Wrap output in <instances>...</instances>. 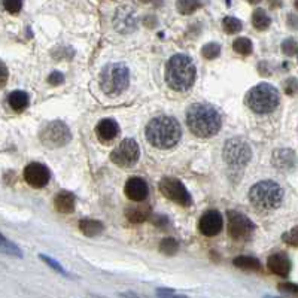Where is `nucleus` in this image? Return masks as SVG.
I'll return each mask as SVG.
<instances>
[{
  "mask_svg": "<svg viewBox=\"0 0 298 298\" xmlns=\"http://www.w3.org/2000/svg\"><path fill=\"white\" fill-rule=\"evenodd\" d=\"M160 191L166 199L171 200L181 206H190L193 203L188 190L179 179L174 177H163L160 182Z\"/></svg>",
  "mask_w": 298,
  "mask_h": 298,
  "instance_id": "10",
  "label": "nucleus"
},
{
  "mask_svg": "<svg viewBox=\"0 0 298 298\" xmlns=\"http://www.w3.org/2000/svg\"><path fill=\"white\" fill-rule=\"evenodd\" d=\"M232 49L240 55H249L252 52V42L248 37H239L232 42Z\"/></svg>",
  "mask_w": 298,
  "mask_h": 298,
  "instance_id": "27",
  "label": "nucleus"
},
{
  "mask_svg": "<svg viewBox=\"0 0 298 298\" xmlns=\"http://www.w3.org/2000/svg\"><path fill=\"white\" fill-rule=\"evenodd\" d=\"M113 26L120 33H132L133 30H136V26H137L136 12L130 6L120 8L115 14Z\"/></svg>",
  "mask_w": 298,
  "mask_h": 298,
  "instance_id": "13",
  "label": "nucleus"
},
{
  "mask_svg": "<svg viewBox=\"0 0 298 298\" xmlns=\"http://www.w3.org/2000/svg\"><path fill=\"white\" fill-rule=\"evenodd\" d=\"M267 267L271 273H274L280 277H286L291 271V261L286 254L277 252V254H273L268 257Z\"/></svg>",
  "mask_w": 298,
  "mask_h": 298,
  "instance_id": "16",
  "label": "nucleus"
},
{
  "mask_svg": "<svg viewBox=\"0 0 298 298\" xmlns=\"http://www.w3.org/2000/svg\"><path fill=\"white\" fill-rule=\"evenodd\" d=\"M252 24H254V27H255L257 30L264 32V30H267V29L270 27L271 18L267 15V12H265L264 9H257V11H254V14H252Z\"/></svg>",
  "mask_w": 298,
  "mask_h": 298,
  "instance_id": "24",
  "label": "nucleus"
},
{
  "mask_svg": "<svg viewBox=\"0 0 298 298\" xmlns=\"http://www.w3.org/2000/svg\"><path fill=\"white\" fill-rule=\"evenodd\" d=\"M283 90L288 96H294L298 93V79L297 78H289L283 84Z\"/></svg>",
  "mask_w": 298,
  "mask_h": 298,
  "instance_id": "36",
  "label": "nucleus"
},
{
  "mask_svg": "<svg viewBox=\"0 0 298 298\" xmlns=\"http://www.w3.org/2000/svg\"><path fill=\"white\" fill-rule=\"evenodd\" d=\"M8 101H9V106L17 110V112H21L24 110L27 106H29V94L26 91H12L8 97Z\"/></svg>",
  "mask_w": 298,
  "mask_h": 298,
  "instance_id": "21",
  "label": "nucleus"
},
{
  "mask_svg": "<svg viewBox=\"0 0 298 298\" xmlns=\"http://www.w3.org/2000/svg\"><path fill=\"white\" fill-rule=\"evenodd\" d=\"M146 139L148 142L160 149H168L174 146L181 137H182V129L177 120L171 116H157L152 118L146 126Z\"/></svg>",
  "mask_w": 298,
  "mask_h": 298,
  "instance_id": "3",
  "label": "nucleus"
},
{
  "mask_svg": "<svg viewBox=\"0 0 298 298\" xmlns=\"http://www.w3.org/2000/svg\"><path fill=\"white\" fill-rule=\"evenodd\" d=\"M201 6L199 0H176V9L182 15H191Z\"/></svg>",
  "mask_w": 298,
  "mask_h": 298,
  "instance_id": "25",
  "label": "nucleus"
},
{
  "mask_svg": "<svg viewBox=\"0 0 298 298\" xmlns=\"http://www.w3.org/2000/svg\"><path fill=\"white\" fill-rule=\"evenodd\" d=\"M271 163L279 170H291L297 164V155L292 149H286V148L277 149L273 152Z\"/></svg>",
  "mask_w": 298,
  "mask_h": 298,
  "instance_id": "17",
  "label": "nucleus"
},
{
  "mask_svg": "<svg viewBox=\"0 0 298 298\" xmlns=\"http://www.w3.org/2000/svg\"><path fill=\"white\" fill-rule=\"evenodd\" d=\"M160 251H161L164 255H174V254L179 251V243H177L174 239H171V237L164 239V240L160 243Z\"/></svg>",
  "mask_w": 298,
  "mask_h": 298,
  "instance_id": "30",
  "label": "nucleus"
},
{
  "mask_svg": "<svg viewBox=\"0 0 298 298\" xmlns=\"http://www.w3.org/2000/svg\"><path fill=\"white\" fill-rule=\"evenodd\" d=\"M48 82L54 87H58L65 82V75L62 72H52L49 76H48Z\"/></svg>",
  "mask_w": 298,
  "mask_h": 298,
  "instance_id": "37",
  "label": "nucleus"
},
{
  "mask_svg": "<svg viewBox=\"0 0 298 298\" xmlns=\"http://www.w3.org/2000/svg\"><path fill=\"white\" fill-rule=\"evenodd\" d=\"M79 230L88 237H94V235H97L103 231V224L100 221L87 218V219H82L79 222Z\"/></svg>",
  "mask_w": 298,
  "mask_h": 298,
  "instance_id": "22",
  "label": "nucleus"
},
{
  "mask_svg": "<svg viewBox=\"0 0 298 298\" xmlns=\"http://www.w3.org/2000/svg\"><path fill=\"white\" fill-rule=\"evenodd\" d=\"M222 225H224V221H222V216L218 210H209L206 212L201 219H200V231L201 234L207 235V237H213V235H218L221 230H222Z\"/></svg>",
  "mask_w": 298,
  "mask_h": 298,
  "instance_id": "14",
  "label": "nucleus"
},
{
  "mask_svg": "<svg viewBox=\"0 0 298 298\" xmlns=\"http://www.w3.org/2000/svg\"><path fill=\"white\" fill-rule=\"evenodd\" d=\"M264 298H274V297H264Z\"/></svg>",
  "mask_w": 298,
  "mask_h": 298,
  "instance_id": "45",
  "label": "nucleus"
},
{
  "mask_svg": "<svg viewBox=\"0 0 298 298\" xmlns=\"http://www.w3.org/2000/svg\"><path fill=\"white\" fill-rule=\"evenodd\" d=\"M118 132H120L118 124L113 120H109V118L101 120L99 124H97V127H96V133H97V136H99L103 142L113 140L116 137Z\"/></svg>",
  "mask_w": 298,
  "mask_h": 298,
  "instance_id": "18",
  "label": "nucleus"
},
{
  "mask_svg": "<svg viewBox=\"0 0 298 298\" xmlns=\"http://www.w3.org/2000/svg\"><path fill=\"white\" fill-rule=\"evenodd\" d=\"M39 137L46 148H62L70 142L72 134L65 123L52 121L42 129Z\"/></svg>",
  "mask_w": 298,
  "mask_h": 298,
  "instance_id": "8",
  "label": "nucleus"
},
{
  "mask_svg": "<svg viewBox=\"0 0 298 298\" xmlns=\"http://www.w3.org/2000/svg\"><path fill=\"white\" fill-rule=\"evenodd\" d=\"M248 2H249V3H260L261 0H248Z\"/></svg>",
  "mask_w": 298,
  "mask_h": 298,
  "instance_id": "42",
  "label": "nucleus"
},
{
  "mask_svg": "<svg viewBox=\"0 0 298 298\" xmlns=\"http://www.w3.org/2000/svg\"><path fill=\"white\" fill-rule=\"evenodd\" d=\"M282 51L285 55L288 57H292V55H297L298 54V43L297 40L294 39H286L282 42Z\"/></svg>",
  "mask_w": 298,
  "mask_h": 298,
  "instance_id": "31",
  "label": "nucleus"
},
{
  "mask_svg": "<svg viewBox=\"0 0 298 298\" xmlns=\"http://www.w3.org/2000/svg\"><path fill=\"white\" fill-rule=\"evenodd\" d=\"M0 252L8 254V255H12V257H18V258L23 257L21 249L15 243H12L11 240H8L3 234H0Z\"/></svg>",
  "mask_w": 298,
  "mask_h": 298,
  "instance_id": "26",
  "label": "nucleus"
},
{
  "mask_svg": "<svg viewBox=\"0 0 298 298\" xmlns=\"http://www.w3.org/2000/svg\"><path fill=\"white\" fill-rule=\"evenodd\" d=\"M152 224L157 225V227L164 228V227L168 225V219H167V216H164V215H158V216H154L152 218Z\"/></svg>",
  "mask_w": 298,
  "mask_h": 298,
  "instance_id": "40",
  "label": "nucleus"
},
{
  "mask_svg": "<svg viewBox=\"0 0 298 298\" xmlns=\"http://www.w3.org/2000/svg\"><path fill=\"white\" fill-rule=\"evenodd\" d=\"M140 157V149L136 140L126 139L123 140L110 154V160L113 164L120 167H132L137 163Z\"/></svg>",
  "mask_w": 298,
  "mask_h": 298,
  "instance_id": "9",
  "label": "nucleus"
},
{
  "mask_svg": "<svg viewBox=\"0 0 298 298\" xmlns=\"http://www.w3.org/2000/svg\"><path fill=\"white\" fill-rule=\"evenodd\" d=\"M196 75H197V70L193 60L185 54H176L167 62V85L177 93L191 90V87L196 82Z\"/></svg>",
  "mask_w": 298,
  "mask_h": 298,
  "instance_id": "2",
  "label": "nucleus"
},
{
  "mask_svg": "<svg viewBox=\"0 0 298 298\" xmlns=\"http://www.w3.org/2000/svg\"><path fill=\"white\" fill-rule=\"evenodd\" d=\"M126 215L129 218L130 222L134 224H140L145 222L146 219L151 218V207L148 204H136V206H130L126 210Z\"/></svg>",
  "mask_w": 298,
  "mask_h": 298,
  "instance_id": "19",
  "label": "nucleus"
},
{
  "mask_svg": "<svg viewBox=\"0 0 298 298\" xmlns=\"http://www.w3.org/2000/svg\"><path fill=\"white\" fill-rule=\"evenodd\" d=\"M232 264L235 265L237 268H242V270H249V271H257V270H261V263L254 258V257H237L234 258Z\"/></svg>",
  "mask_w": 298,
  "mask_h": 298,
  "instance_id": "23",
  "label": "nucleus"
},
{
  "mask_svg": "<svg viewBox=\"0 0 298 298\" xmlns=\"http://www.w3.org/2000/svg\"><path fill=\"white\" fill-rule=\"evenodd\" d=\"M140 2H142V3H151L152 0H140Z\"/></svg>",
  "mask_w": 298,
  "mask_h": 298,
  "instance_id": "43",
  "label": "nucleus"
},
{
  "mask_svg": "<svg viewBox=\"0 0 298 298\" xmlns=\"http://www.w3.org/2000/svg\"><path fill=\"white\" fill-rule=\"evenodd\" d=\"M249 200L260 210H274L283 200V190L274 181H261L251 188Z\"/></svg>",
  "mask_w": 298,
  "mask_h": 298,
  "instance_id": "5",
  "label": "nucleus"
},
{
  "mask_svg": "<svg viewBox=\"0 0 298 298\" xmlns=\"http://www.w3.org/2000/svg\"><path fill=\"white\" fill-rule=\"evenodd\" d=\"M187 124L197 137H212L221 130V115L210 104L196 103L188 107Z\"/></svg>",
  "mask_w": 298,
  "mask_h": 298,
  "instance_id": "1",
  "label": "nucleus"
},
{
  "mask_svg": "<svg viewBox=\"0 0 298 298\" xmlns=\"http://www.w3.org/2000/svg\"><path fill=\"white\" fill-rule=\"evenodd\" d=\"M279 291L289 295V297H295L298 298V285L297 283H289V282H285V283H280L279 285Z\"/></svg>",
  "mask_w": 298,
  "mask_h": 298,
  "instance_id": "34",
  "label": "nucleus"
},
{
  "mask_svg": "<svg viewBox=\"0 0 298 298\" xmlns=\"http://www.w3.org/2000/svg\"><path fill=\"white\" fill-rule=\"evenodd\" d=\"M51 173L48 167L40 163H30L24 168V179L33 188H43L49 182Z\"/></svg>",
  "mask_w": 298,
  "mask_h": 298,
  "instance_id": "12",
  "label": "nucleus"
},
{
  "mask_svg": "<svg viewBox=\"0 0 298 298\" xmlns=\"http://www.w3.org/2000/svg\"><path fill=\"white\" fill-rule=\"evenodd\" d=\"M126 196L132 201H143L149 194L148 184L142 177H130L126 184Z\"/></svg>",
  "mask_w": 298,
  "mask_h": 298,
  "instance_id": "15",
  "label": "nucleus"
},
{
  "mask_svg": "<svg viewBox=\"0 0 298 298\" xmlns=\"http://www.w3.org/2000/svg\"><path fill=\"white\" fill-rule=\"evenodd\" d=\"M294 5H295V9L298 11V0H295V2H294Z\"/></svg>",
  "mask_w": 298,
  "mask_h": 298,
  "instance_id": "44",
  "label": "nucleus"
},
{
  "mask_svg": "<svg viewBox=\"0 0 298 298\" xmlns=\"http://www.w3.org/2000/svg\"><path fill=\"white\" fill-rule=\"evenodd\" d=\"M130 84V70L123 63H112L100 72V88L107 96H118Z\"/></svg>",
  "mask_w": 298,
  "mask_h": 298,
  "instance_id": "4",
  "label": "nucleus"
},
{
  "mask_svg": "<svg viewBox=\"0 0 298 298\" xmlns=\"http://www.w3.org/2000/svg\"><path fill=\"white\" fill-rule=\"evenodd\" d=\"M3 6L9 14H18L23 8V0H3Z\"/></svg>",
  "mask_w": 298,
  "mask_h": 298,
  "instance_id": "35",
  "label": "nucleus"
},
{
  "mask_svg": "<svg viewBox=\"0 0 298 298\" xmlns=\"http://www.w3.org/2000/svg\"><path fill=\"white\" fill-rule=\"evenodd\" d=\"M245 101L251 110L255 113L265 115L273 112L279 106V91L270 84H258L257 87L251 88L245 97Z\"/></svg>",
  "mask_w": 298,
  "mask_h": 298,
  "instance_id": "6",
  "label": "nucleus"
},
{
  "mask_svg": "<svg viewBox=\"0 0 298 298\" xmlns=\"http://www.w3.org/2000/svg\"><path fill=\"white\" fill-rule=\"evenodd\" d=\"M288 26H289L291 29L297 30L298 29V15H295V14H289V15H288Z\"/></svg>",
  "mask_w": 298,
  "mask_h": 298,
  "instance_id": "41",
  "label": "nucleus"
},
{
  "mask_svg": "<svg viewBox=\"0 0 298 298\" xmlns=\"http://www.w3.org/2000/svg\"><path fill=\"white\" fill-rule=\"evenodd\" d=\"M228 234L234 240H243L251 237L255 230V224L243 213L239 212H228Z\"/></svg>",
  "mask_w": 298,
  "mask_h": 298,
  "instance_id": "11",
  "label": "nucleus"
},
{
  "mask_svg": "<svg viewBox=\"0 0 298 298\" xmlns=\"http://www.w3.org/2000/svg\"><path fill=\"white\" fill-rule=\"evenodd\" d=\"M221 54V46L215 42H210V43H206L203 48H201V55L206 58V60H215L216 57H219Z\"/></svg>",
  "mask_w": 298,
  "mask_h": 298,
  "instance_id": "29",
  "label": "nucleus"
},
{
  "mask_svg": "<svg viewBox=\"0 0 298 298\" xmlns=\"http://www.w3.org/2000/svg\"><path fill=\"white\" fill-rule=\"evenodd\" d=\"M54 206L60 213H72L75 210V197L72 193L69 191H60L55 200H54Z\"/></svg>",
  "mask_w": 298,
  "mask_h": 298,
  "instance_id": "20",
  "label": "nucleus"
},
{
  "mask_svg": "<svg viewBox=\"0 0 298 298\" xmlns=\"http://www.w3.org/2000/svg\"><path fill=\"white\" fill-rule=\"evenodd\" d=\"M283 242L289 246H294V248H298V225L294 227L292 230H289L288 232H285L282 235Z\"/></svg>",
  "mask_w": 298,
  "mask_h": 298,
  "instance_id": "33",
  "label": "nucleus"
},
{
  "mask_svg": "<svg viewBox=\"0 0 298 298\" xmlns=\"http://www.w3.org/2000/svg\"><path fill=\"white\" fill-rule=\"evenodd\" d=\"M39 258L43 261V263H46V264L49 265L51 268H54L57 273H60V274H63V276H66V277H69L70 274L67 273L66 270L63 268V265H60L55 260H52V258H49V257H46V255H39Z\"/></svg>",
  "mask_w": 298,
  "mask_h": 298,
  "instance_id": "32",
  "label": "nucleus"
},
{
  "mask_svg": "<svg viewBox=\"0 0 298 298\" xmlns=\"http://www.w3.org/2000/svg\"><path fill=\"white\" fill-rule=\"evenodd\" d=\"M8 78H9V72H8V67L6 65L0 60V90L6 85L8 82Z\"/></svg>",
  "mask_w": 298,
  "mask_h": 298,
  "instance_id": "39",
  "label": "nucleus"
},
{
  "mask_svg": "<svg viewBox=\"0 0 298 298\" xmlns=\"http://www.w3.org/2000/svg\"><path fill=\"white\" fill-rule=\"evenodd\" d=\"M252 152L249 145L239 139H228L224 145V160L228 166L234 167V168H240L245 167L249 161H251Z\"/></svg>",
  "mask_w": 298,
  "mask_h": 298,
  "instance_id": "7",
  "label": "nucleus"
},
{
  "mask_svg": "<svg viewBox=\"0 0 298 298\" xmlns=\"http://www.w3.org/2000/svg\"><path fill=\"white\" fill-rule=\"evenodd\" d=\"M157 295H158V298H190L187 295H177V294H174L173 289H168V288L157 289Z\"/></svg>",
  "mask_w": 298,
  "mask_h": 298,
  "instance_id": "38",
  "label": "nucleus"
},
{
  "mask_svg": "<svg viewBox=\"0 0 298 298\" xmlns=\"http://www.w3.org/2000/svg\"><path fill=\"white\" fill-rule=\"evenodd\" d=\"M222 27H224V32L228 34L239 33L242 29H243V23L234 17H225L224 21H222Z\"/></svg>",
  "mask_w": 298,
  "mask_h": 298,
  "instance_id": "28",
  "label": "nucleus"
}]
</instances>
